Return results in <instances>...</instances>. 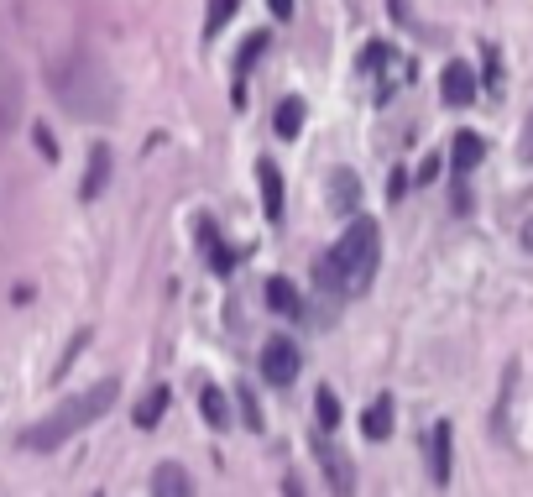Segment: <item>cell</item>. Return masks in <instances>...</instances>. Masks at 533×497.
<instances>
[{"mask_svg": "<svg viewBox=\"0 0 533 497\" xmlns=\"http://www.w3.org/2000/svg\"><path fill=\"white\" fill-rule=\"evenodd\" d=\"M314 456H319V466H324V477H330V487H335V497H356V466H351V456H345L340 445H330V440H314Z\"/></svg>", "mask_w": 533, "mask_h": 497, "instance_id": "cell-6", "label": "cell"}, {"mask_svg": "<svg viewBox=\"0 0 533 497\" xmlns=\"http://www.w3.org/2000/svg\"><path fill=\"white\" fill-rule=\"evenodd\" d=\"M21 105H27V84H21V69L6 58V48H0V147L16 137Z\"/></svg>", "mask_w": 533, "mask_h": 497, "instance_id": "cell-4", "label": "cell"}, {"mask_svg": "<svg viewBox=\"0 0 533 497\" xmlns=\"http://www.w3.org/2000/svg\"><path fill=\"white\" fill-rule=\"evenodd\" d=\"M168 403H173V393H168V388H152L142 403H136V414H131V419L142 424V429H157V424H162V414H168Z\"/></svg>", "mask_w": 533, "mask_h": 497, "instance_id": "cell-16", "label": "cell"}, {"mask_svg": "<svg viewBox=\"0 0 533 497\" xmlns=\"http://www.w3.org/2000/svg\"><path fill=\"white\" fill-rule=\"evenodd\" d=\"M361 429H366V440H387V435H392V398H387V393L361 414Z\"/></svg>", "mask_w": 533, "mask_h": 497, "instance_id": "cell-17", "label": "cell"}, {"mask_svg": "<svg viewBox=\"0 0 533 497\" xmlns=\"http://www.w3.org/2000/svg\"><path fill=\"white\" fill-rule=\"evenodd\" d=\"M105 184H110V147H95V152H89V173H84L79 199H95Z\"/></svg>", "mask_w": 533, "mask_h": 497, "instance_id": "cell-15", "label": "cell"}, {"mask_svg": "<svg viewBox=\"0 0 533 497\" xmlns=\"http://www.w3.org/2000/svg\"><path fill=\"white\" fill-rule=\"evenodd\" d=\"M267 309H277V314H298V309H304V299L293 293L288 278H267Z\"/></svg>", "mask_w": 533, "mask_h": 497, "instance_id": "cell-19", "label": "cell"}, {"mask_svg": "<svg viewBox=\"0 0 533 497\" xmlns=\"http://www.w3.org/2000/svg\"><path fill=\"white\" fill-rule=\"evenodd\" d=\"M236 403H241V414H246V429H262V409H257V398H251V393L241 388V398H236Z\"/></svg>", "mask_w": 533, "mask_h": 497, "instance_id": "cell-23", "label": "cell"}, {"mask_svg": "<svg viewBox=\"0 0 533 497\" xmlns=\"http://www.w3.org/2000/svg\"><path fill=\"white\" fill-rule=\"evenodd\" d=\"M53 100L68 110L74 121H110L121 110V84H115L110 63L89 48H74L58 69H53Z\"/></svg>", "mask_w": 533, "mask_h": 497, "instance_id": "cell-1", "label": "cell"}, {"mask_svg": "<svg viewBox=\"0 0 533 497\" xmlns=\"http://www.w3.org/2000/svg\"><path fill=\"white\" fill-rule=\"evenodd\" d=\"M481 157H486V142L476 137V131H460V137H455V147H450V163H455V173L466 178V173L481 163Z\"/></svg>", "mask_w": 533, "mask_h": 497, "instance_id": "cell-13", "label": "cell"}, {"mask_svg": "<svg viewBox=\"0 0 533 497\" xmlns=\"http://www.w3.org/2000/svg\"><path fill=\"white\" fill-rule=\"evenodd\" d=\"M199 246L210 252V267H215V273H230V267H236V252H230V246L220 241V231H215L210 220H199Z\"/></svg>", "mask_w": 533, "mask_h": 497, "instance_id": "cell-14", "label": "cell"}, {"mask_svg": "<svg viewBox=\"0 0 533 497\" xmlns=\"http://www.w3.org/2000/svg\"><path fill=\"white\" fill-rule=\"evenodd\" d=\"M267 6H272L277 21H288V16H293V0H267Z\"/></svg>", "mask_w": 533, "mask_h": 497, "instance_id": "cell-27", "label": "cell"}, {"mask_svg": "<svg viewBox=\"0 0 533 497\" xmlns=\"http://www.w3.org/2000/svg\"><path fill=\"white\" fill-rule=\"evenodd\" d=\"M356 205H361V184H356V173H351V168H335V178H330V210L351 215Z\"/></svg>", "mask_w": 533, "mask_h": 497, "instance_id": "cell-12", "label": "cell"}, {"mask_svg": "<svg viewBox=\"0 0 533 497\" xmlns=\"http://www.w3.org/2000/svg\"><path fill=\"white\" fill-rule=\"evenodd\" d=\"M262 48H267V37H262V32H257V37H246V48H241V58H236V74H241V79H246L251 63L262 58Z\"/></svg>", "mask_w": 533, "mask_h": 497, "instance_id": "cell-22", "label": "cell"}, {"mask_svg": "<svg viewBox=\"0 0 533 497\" xmlns=\"http://www.w3.org/2000/svg\"><path fill=\"white\" fill-rule=\"evenodd\" d=\"M314 409H319V429H335V424H340V398H335L330 388L314 393Z\"/></svg>", "mask_w": 533, "mask_h": 497, "instance_id": "cell-21", "label": "cell"}, {"mask_svg": "<svg viewBox=\"0 0 533 497\" xmlns=\"http://www.w3.org/2000/svg\"><path fill=\"white\" fill-rule=\"evenodd\" d=\"M241 0H210V16H204V37H220L225 32V21L236 16Z\"/></svg>", "mask_w": 533, "mask_h": 497, "instance_id": "cell-20", "label": "cell"}, {"mask_svg": "<svg viewBox=\"0 0 533 497\" xmlns=\"http://www.w3.org/2000/svg\"><path fill=\"white\" fill-rule=\"evenodd\" d=\"M199 414H204L210 429H230V424H236V419H230V398L215 388V382H204V388H199Z\"/></svg>", "mask_w": 533, "mask_h": 497, "instance_id": "cell-11", "label": "cell"}, {"mask_svg": "<svg viewBox=\"0 0 533 497\" xmlns=\"http://www.w3.org/2000/svg\"><path fill=\"white\" fill-rule=\"evenodd\" d=\"M115 398H121V382H115V377L89 382V388H79L74 398H63L48 419H37L27 435H21V450H37V456H48V450H58L63 440H74L79 429H89L95 419H105Z\"/></svg>", "mask_w": 533, "mask_h": 497, "instance_id": "cell-3", "label": "cell"}, {"mask_svg": "<svg viewBox=\"0 0 533 497\" xmlns=\"http://www.w3.org/2000/svg\"><path fill=\"white\" fill-rule=\"evenodd\" d=\"M439 95H445V105H471L476 100V74L471 63H445V74H439Z\"/></svg>", "mask_w": 533, "mask_h": 497, "instance_id": "cell-7", "label": "cell"}, {"mask_svg": "<svg viewBox=\"0 0 533 497\" xmlns=\"http://www.w3.org/2000/svg\"><path fill=\"white\" fill-rule=\"evenodd\" d=\"M377 262H382V231H377V220H351V225H345V236L330 246V257L319 262V283L330 288V293L356 299V293L372 288Z\"/></svg>", "mask_w": 533, "mask_h": 497, "instance_id": "cell-2", "label": "cell"}, {"mask_svg": "<svg viewBox=\"0 0 533 497\" xmlns=\"http://www.w3.org/2000/svg\"><path fill=\"white\" fill-rule=\"evenodd\" d=\"M257 184H262L267 220H272V225H283V173H277L272 157H262V163H257Z\"/></svg>", "mask_w": 533, "mask_h": 497, "instance_id": "cell-9", "label": "cell"}, {"mask_svg": "<svg viewBox=\"0 0 533 497\" xmlns=\"http://www.w3.org/2000/svg\"><path fill=\"white\" fill-rule=\"evenodd\" d=\"M152 497H199V492H194V477L178 461H162L152 471Z\"/></svg>", "mask_w": 533, "mask_h": 497, "instance_id": "cell-8", "label": "cell"}, {"mask_svg": "<svg viewBox=\"0 0 533 497\" xmlns=\"http://www.w3.org/2000/svg\"><path fill=\"white\" fill-rule=\"evenodd\" d=\"M32 137H37L42 157H48V163H53V157H58V142H53V131H48V126H37V131H32Z\"/></svg>", "mask_w": 533, "mask_h": 497, "instance_id": "cell-25", "label": "cell"}, {"mask_svg": "<svg viewBox=\"0 0 533 497\" xmlns=\"http://www.w3.org/2000/svg\"><path fill=\"white\" fill-rule=\"evenodd\" d=\"M283 492H288V497H304V487H298V477H288V482H283Z\"/></svg>", "mask_w": 533, "mask_h": 497, "instance_id": "cell-28", "label": "cell"}, {"mask_svg": "<svg viewBox=\"0 0 533 497\" xmlns=\"http://www.w3.org/2000/svg\"><path fill=\"white\" fill-rule=\"evenodd\" d=\"M387 6H392V16H398V21H408V6H403V0H387Z\"/></svg>", "mask_w": 533, "mask_h": 497, "instance_id": "cell-29", "label": "cell"}, {"mask_svg": "<svg viewBox=\"0 0 533 497\" xmlns=\"http://www.w3.org/2000/svg\"><path fill=\"white\" fill-rule=\"evenodd\" d=\"M434 173H439V157H424V168H419V184H434Z\"/></svg>", "mask_w": 533, "mask_h": 497, "instance_id": "cell-26", "label": "cell"}, {"mask_svg": "<svg viewBox=\"0 0 533 497\" xmlns=\"http://www.w3.org/2000/svg\"><path fill=\"white\" fill-rule=\"evenodd\" d=\"M262 377L272 382V388H288V382L298 377V346L288 341V335H272V341L262 346Z\"/></svg>", "mask_w": 533, "mask_h": 497, "instance_id": "cell-5", "label": "cell"}, {"mask_svg": "<svg viewBox=\"0 0 533 497\" xmlns=\"http://www.w3.org/2000/svg\"><path fill=\"white\" fill-rule=\"evenodd\" d=\"M272 131H277V137H298V131H304V100H283V105H277V116H272Z\"/></svg>", "mask_w": 533, "mask_h": 497, "instance_id": "cell-18", "label": "cell"}, {"mask_svg": "<svg viewBox=\"0 0 533 497\" xmlns=\"http://www.w3.org/2000/svg\"><path fill=\"white\" fill-rule=\"evenodd\" d=\"M497 79H502L497 74V48H486V95H497V89H502Z\"/></svg>", "mask_w": 533, "mask_h": 497, "instance_id": "cell-24", "label": "cell"}, {"mask_svg": "<svg viewBox=\"0 0 533 497\" xmlns=\"http://www.w3.org/2000/svg\"><path fill=\"white\" fill-rule=\"evenodd\" d=\"M429 471H434L439 487L450 482V424H445V419L429 429Z\"/></svg>", "mask_w": 533, "mask_h": 497, "instance_id": "cell-10", "label": "cell"}]
</instances>
